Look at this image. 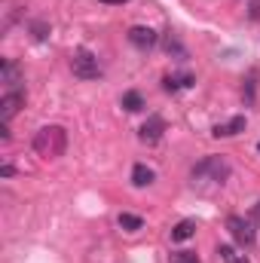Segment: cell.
I'll return each mask as SVG.
<instances>
[{"label": "cell", "mask_w": 260, "mask_h": 263, "mask_svg": "<svg viewBox=\"0 0 260 263\" xmlns=\"http://www.w3.org/2000/svg\"><path fill=\"white\" fill-rule=\"evenodd\" d=\"M227 178H230V162H227L224 156H205V159H199L193 168H190L193 187H202V190L224 187Z\"/></svg>", "instance_id": "1"}, {"label": "cell", "mask_w": 260, "mask_h": 263, "mask_svg": "<svg viewBox=\"0 0 260 263\" xmlns=\"http://www.w3.org/2000/svg\"><path fill=\"white\" fill-rule=\"evenodd\" d=\"M34 153L37 156H43V159H59L62 153L67 150V132L62 126H43V129H37L34 135Z\"/></svg>", "instance_id": "2"}, {"label": "cell", "mask_w": 260, "mask_h": 263, "mask_svg": "<svg viewBox=\"0 0 260 263\" xmlns=\"http://www.w3.org/2000/svg\"><path fill=\"white\" fill-rule=\"evenodd\" d=\"M70 70H73V77H80V80H95V77L101 73V65H98V59H95L92 52L80 49V52L70 55Z\"/></svg>", "instance_id": "3"}, {"label": "cell", "mask_w": 260, "mask_h": 263, "mask_svg": "<svg viewBox=\"0 0 260 263\" xmlns=\"http://www.w3.org/2000/svg\"><path fill=\"white\" fill-rule=\"evenodd\" d=\"M227 230H230V236H233L242 248H251L254 239H257V236H254V227H251L242 214H230V217H227Z\"/></svg>", "instance_id": "4"}, {"label": "cell", "mask_w": 260, "mask_h": 263, "mask_svg": "<svg viewBox=\"0 0 260 263\" xmlns=\"http://www.w3.org/2000/svg\"><path fill=\"white\" fill-rule=\"evenodd\" d=\"M22 107H25V92H18V89L6 92V95L0 98V120H3V123H9Z\"/></svg>", "instance_id": "5"}, {"label": "cell", "mask_w": 260, "mask_h": 263, "mask_svg": "<svg viewBox=\"0 0 260 263\" xmlns=\"http://www.w3.org/2000/svg\"><path fill=\"white\" fill-rule=\"evenodd\" d=\"M126 37H129V43L135 46V49H153V46H156V40H159V37H156V31H153V28H144V25L129 28V34H126Z\"/></svg>", "instance_id": "6"}, {"label": "cell", "mask_w": 260, "mask_h": 263, "mask_svg": "<svg viewBox=\"0 0 260 263\" xmlns=\"http://www.w3.org/2000/svg\"><path fill=\"white\" fill-rule=\"evenodd\" d=\"M0 83L6 86V92L18 89V83H22V67L15 65L12 59H6V62H3V67H0Z\"/></svg>", "instance_id": "7"}, {"label": "cell", "mask_w": 260, "mask_h": 263, "mask_svg": "<svg viewBox=\"0 0 260 263\" xmlns=\"http://www.w3.org/2000/svg\"><path fill=\"white\" fill-rule=\"evenodd\" d=\"M162 132H165L162 117H150V120L141 126V141H147V144H156V141L162 138Z\"/></svg>", "instance_id": "8"}, {"label": "cell", "mask_w": 260, "mask_h": 263, "mask_svg": "<svg viewBox=\"0 0 260 263\" xmlns=\"http://www.w3.org/2000/svg\"><path fill=\"white\" fill-rule=\"evenodd\" d=\"M245 129V117H233L230 123H220V126H214V138H233V135H239V132Z\"/></svg>", "instance_id": "9"}, {"label": "cell", "mask_w": 260, "mask_h": 263, "mask_svg": "<svg viewBox=\"0 0 260 263\" xmlns=\"http://www.w3.org/2000/svg\"><path fill=\"white\" fill-rule=\"evenodd\" d=\"M217 257L224 263H251L248 254H242V248H236V245H217Z\"/></svg>", "instance_id": "10"}, {"label": "cell", "mask_w": 260, "mask_h": 263, "mask_svg": "<svg viewBox=\"0 0 260 263\" xmlns=\"http://www.w3.org/2000/svg\"><path fill=\"white\" fill-rule=\"evenodd\" d=\"M193 233H196V220H178L172 227V242H187V239H193Z\"/></svg>", "instance_id": "11"}, {"label": "cell", "mask_w": 260, "mask_h": 263, "mask_svg": "<svg viewBox=\"0 0 260 263\" xmlns=\"http://www.w3.org/2000/svg\"><path fill=\"white\" fill-rule=\"evenodd\" d=\"M153 178H156V175H153V168H147L144 162H138V165L132 168V184H135V187H150V184H153Z\"/></svg>", "instance_id": "12"}, {"label": "cell", "mask_w": 260, "mask_h": 263, "mask_svg": "<svg viewBox=\"0 0 260 263\" xmlns=\"http://www.w3.org/2000/svg\"><path fill=\"white\" fill-rule=\"evenodd\" d=\"M117 223H120L123 230H129V233H138V230L144 227V220H141L138 214H129V211H123V214L117 217Z\"/></svg>", "instance_id": "13"}, {"label": "cell", "mask_w": 260, "mask_h": 263, "mask_svg": "<svg viewBox=\"0 0 260 263\" xmlns=\"http://www.w3.org/2000/svg\"><path fill=\"white\" fill-rule=\"evenodd\" d=\"M123 107H126L129 114H138V110L144 107V98H141V92H126V95H123Z\"/></svg>", "instance_id": "14"}, {"label": "cell", "mask_w": 260, "mask_h": 263, "mask_svg": "<svg viewBox=\"0 0 260 263\" xmlns=\"http://www.w3.org/2000/svg\"><path fill=\"white\" fill-rule=\"evenodd\" d=\"M162 86H165V92H178L181 86H193V77H165Z\"/></svg>", "instance_id": "15"}, {"label": "cell", "mask_w": 260, "mask_h": 263, "mask_svg": "<svg viewBox=\"0 0 260 263\" xmlns=\"http://www.w3.org/2000/svg\"><path fill=\"white\" fill-rule=\"evenodd\" d=\"M172 263H199V254H193V251H178V254H172Z\"/></svg>", "instance_id": "16"}, {"label": "cell", "mask_w": 260, "mask_h": 263, "mask_svg": "<svg viewBox=\"0 0 260 263\" xmlns=\"http://www.w3.org/2000/svg\"><path fill=\"white\" fill-rule=\"evenodd\" d=\"M34 37H37V40H46V25H43V22L34 25Z\"/></svg>", "instance_id": "17"}, {"label": "cell", "mask_w": 260, "mask_h": 263, "mask_svg": "<svg viewBox=\"0 0 260 263\" xmlns=\"http://www.w3.org/2000/svg\"><path fill=\"white\" fill-rule=\"evenodd\" d=\"M251 18H260V0H251Z\"/></svg>", "instance_id": "18"}, {"label": "cell", "mask_w": 260, "mask_h": 263, "mask_svg": "<svg viewBox=\"0 0 260 263\" xmlns=\"http://www.w3.org/2000/svg\"><path fill=\"white\" fill-rule=\"evenodd\" d=\"M104 3H126V0H104Z\"/></svg>", "instance_id": "19"}, {"label": "cell", "mask_w": 260, "mask_h": 263, "mask_svg": "<svg viewBox=\"0 0 260 263\" xmlns=\"http://www.w3.org/2000/svg\"><path fill=\"white\" fill-rule=\"evenodd\" d=\"M257 211H260V205H257Z\"/></svg>", "instance_id": "20"}, {"label": "cell", "mask_w": 260, "mask_h": 263, "mask_svg": "<svg viewBox=\"0 0 260 263\" xmlns=\"http://www.w3.org/2000/svg\"><path fill=\"white\" fill-rule=\"evenodd\" d=\"M257 150H260V144H257Z\"/></svg>", "instance_id": "21"}]
</instances>
